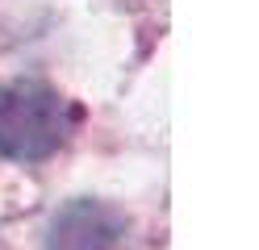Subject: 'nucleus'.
<instances>
[{"label":"nucleus","mask_w":259,"mask_h":250,"mask_svg":"<svg viewBox=\"0 0 259 250\" xmlns=\"http://www.w3.org/2000/svg\"><path fill=\"white\" fill-rule=\"evenodd\" d=\"M125 213L105 200H71L51 217L46 250H117L125 242Z\"/></svg>","instance_id":"nucleus-2"},{"label":"nucleus","mask_w":259,"mask_h":250,"mask_svg":"<svg viewBox=\"0 0 259 250\" xmlns=\"http://www.w3.org/2000/svg\"><path fill=\"white\" fill-rule=\"evenodd\" d=\"M75 113L67 96L42 79H13L0 88V155L42 163L71 138Z\"/></svg>","instance_id":"nucleus-1"}]
</instances>
